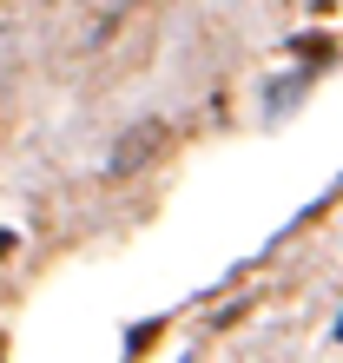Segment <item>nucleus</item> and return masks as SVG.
Instances as JSON below:
<instances>
[{
  "mask_svg": "<svg viewBox=\"0 0 343 363\" xmlns=\"http://www.w3.org/2000/svg\"><path fill=\"white\" fill-rule=\"evenodd\" d=\"M159 145V125H139V139H119V152H113V172H133V165L145 159Z\"/></svg>",
  "mask_w": 343,
  "mask_h": 363,
  "instance_id": "obj_1",
  "label": "nucleus"
},
{
  "mask_svg": "<svg viewBox=\"0 0 343 363\" xmlns=\"http://www.w3.org/2000/svg\"><path fill=\"white\" fill-rule=\"evenodd\" d=\"M7 251H13V231H0V258H7Z\"/></svg>",
  "mask_w": 343,
  "mask_h": 363,
  "instance_id": "obj_2",
  "label": "nucleus"
},
{
  "mask_svg": "<svg viewBox=\"0 0 343 363\" xmlns=\"http://www.w3.org/2000/svg\"><path fill=\"white\" fill-rule=\"evenodd\" d=\"M337 337H343V317H337Z\"/></svg>",
  "mask_w": 343,
  "mask_h": 363,
  "instance_id": "obj_3",
  "label": "nucleus"
}]
</instances>
